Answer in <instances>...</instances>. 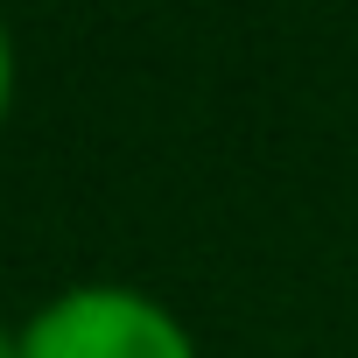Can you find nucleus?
<instances>
[{
    "mask_svg": "<svg viewBox=\"0 0 358 358\" xmlns=\"http://www.w3.org/2000/svg\"><path fill=\"white\" fill-rule=\"evenodd\" d=\"M22 358H204L190 323L148 288L71 281L22 323Z\"/></svg>",
    "mask_w": 358,
    "mask_h": 358,
    "instance_id": "f257e3e1",
    "label": "nucleus"
},
{
    "mask_svg": "<svg viewBox=\"0 0 358 358\" xmlns=\"http://www.w3.org/2000/svg\"><path fill=\"white\" fill-rule=\"evenodd\" d=\"M8 113H15V36L0 22V127H8Z\"/></svg>",
    "mask_w": 358,
    "mask_h": 358,
    "instance_id": "f03ea898",
    "label": "nucleus"
},
{
    "mask_svg": "<svg viewBox=\"0 0 358 358\" xmlns=\"http://www.w3.org/2000/svg\"><path fill=\"white\" fill-rule=\"evenodd\" d=\"M0 358H22V330H8V323H0Z\"/></svg>",
    "mask_w": 358,
    "mask_h": 358,
    "instance_id": "7ed1b4c3",
    "label": "nucleus"
}]
</instances>
